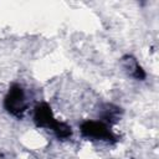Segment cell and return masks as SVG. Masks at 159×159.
<instances>
[{
	"mask_svg": "<svg viewBox=\"0 0 159 159\" xmlns=\"http://www.w3.org/2000/svg\"><path fill=\"white\" fill-rule=\"evenodd\" d=\"M4 107L14 117L22 118V116L27 108V102H26V96H25L24 88L20 84L11 86V88L9 89V92L4 99Z\"/></svg>",
	"mask_w": 159,
	"mask_h": 159,
	"instance_id": "cell-2",
	"label": "cell"
},
{
	"mask_svg": "<svg viewBox=\"0 0 159 159\" xmlns=\"http://www.w3.org/2000/svg\"><path fill=\"white\" fill-rule=\"evenodd\" d=\"M81 133L86 138L96 139V140H107L111 142L114 139V134L111 132L108 125L103 122L97 120H86L81 124Z\"/></svg>",
	"mask_w": 159,
	"mask_h": 159,
	"instance_id": "cell-3",
	"label": "cell"
},
{
	"mask_svg": "<svg viewBox=\"0 0 159 159\" xmlns=\"http://www.w3.org/2000/svg\"><path fill=\"white\" fill-rule=\"evenodd\" d=\"M124 67L128 70L130 76H133L135 80H144L145 78V72L140 67V65L130 56H127L124 58Z\"/></svg>",
	"mask_w": 159,
	"mask_h": 159,
	"instance_id": "cell-4",
	"label": "cell"
},
{
	"mask_svg": "<svg viewBox=\"0 0 159 159\" xmlns=\"http://www.w3.org/2000/svg\"><path fill=\"white\" fill-rule=\"evenodd\" d=\"M34 120H35L37 127L51 129L57 135V138L67 139L72 134L71 127L68 124H66L63 122H58L55 119L52 111L47 103H40L36 106L35 113H34Z\"/></svg>",
	"mask_w": 159,
	"mask_h": 159,
	"instance_id": "cell-1",
	"label": "cell"
}]
</instances>
